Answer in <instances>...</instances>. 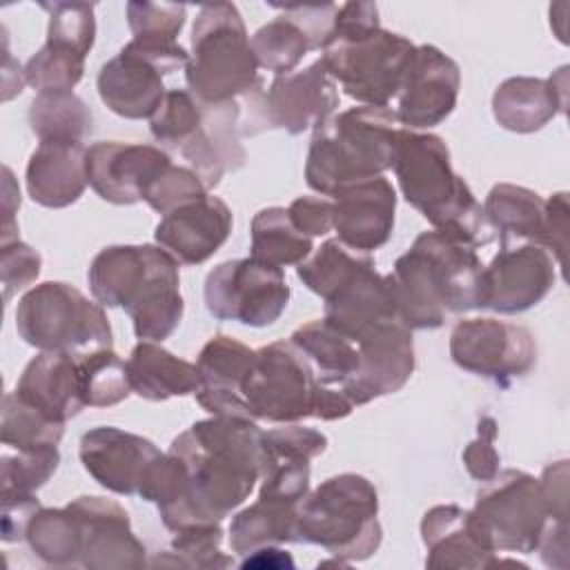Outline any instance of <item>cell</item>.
<instances>
[{
    "instance_id": "6da1fadb",
    "label": "cell",
    "mask_w": 570,
    "mask_h": 570,
    "mask_svg": "<svg viewBox=\"0 0 570 570\" xmlns=\"http://www.w3.org/2000/svg\"><path fill=\"white\" fill-rule=\"evenodd\" d=\"M169 452L185 468V488L176 503L158 510L178 532L220 523L261 481L263 430L249 416L214 414L180 432Z\"/></svg>"
},
{
    "instance_id": "7a4b0ae2",
    "label": "cell",
    "mask_w": 570,
    "mask_h": 570,
    "mask_svg": "<svg viewBox=\"0 0 570 570\" xmlns=\"http://www.w3.org/2000/svg\"><path fill=\"white\" fill-rule=\"evenodd\" d=\"M396 314L410 330H434L445 312L483 307V263L476 249L445 232L416 236L387 274Z\"/></svg>"
},
{
    "instance_id": "3957f363",
    "label": "cell",
    "mask_w": 570,
    "mask_h": 570,
    "mask_svg": "<svg viewBox=\"0 0 570 570\" xmlns=\"http://www.w3.org/2000/svg\"><path fill=\"white\" fill-rule=\"evenodd\" d=\"M178 261L160 245H109L87 272L94 298L122 307L140 341H165L183 318Z\"/></svg>"
},
{
    "instance_id": "277c9868",
    "label": "cell",
    "mask_w": 570,
    "mask_h": 570,
    "mask_svg": "<svg viewBox=\"0 0 570 570\" xmlns=\"http://www.w3.org/2000/svg\"><path fill=\"white\" fill-rule=\"evenodd\" d=\"M392 169L405 200L419 209L434 229L474 249L494 238L483 207L476 203L468 183L454 174L450 151L436 134L399 127Z\"/></svg>"
},
{
    "instance_id": "5b68a950",
    "label": "cell",
    "mask_w": 570,
    "mask_h": 570,
    "mask_svg": "<svg viewBox=\"0 0 570 570\" xmlns=\"http://www.w3.org/2000/svg\"><path fill=\"white\" fill-rule=\"evenodd\" d=\"M399 120L387 107H352L318 127L307 151L305 180L321 196L392 169Z\"/></svg>"
},
{
    "instance_id": "8992f818",
    "label": "cell",
    "mask_w": 570,
    "mask_h": 570,
    "mask_svg": "<svg viewBox=\"0 0 570 570\" xmlns=\"http://www.w3.org/2000/svg\"><path fill=\"white\" fill-rule=\"evenodd\" d=\"M243 399L254 421L269 423H296L309 416L336 421L354 410L343 392L321 385L314 365L292 341L254 350Z\"/></svg>"
},
{
    "instance_id": "52a82bcc",
    "label": "cell",
    "mask_w": 570,
    "mask_h": 570,
    "mask_svg": "<svg viewBox=\"0 0 570 570\" xmlns=\"http://www.w3.org/2000/svg\"><path fill=\"white\" fill-rule=\"evenodd\" d=\"M185 80L189 94L207 105L238 102L261 89L258 62L236 4L200 7L191 27Z\"/></svg>"
},
{
    "instance_id": "ba28073f",
    "label": "cell",
    "mask_w": 570,
    "mask_h": 570,
    "mask_svg": "<svg viewBox=\"0 0 570 570\" xmlns=\"http://www.w3.org/2000/svg\"><path fill=\"white\" fill-rule=\"evenodd\" d=\"M376 512L379 494L365 476H330L298 503L296 541L321 546L345 561L365 559L381 543Z\"/></svg>"
},
{
    "instance_id": "9c48e42d",
    "label": "cell",
    "mask_w": 570,
    "mask_h": 570,
    "mask_svg": "<svg viewBox=\"0 0 570 570\" xmlns=\"http://www.w3.org/2000/svg\"><path fill=\"white\" fill-rule=\"evenodd\" d=\"M16 330L40 352L82 354L111 347V325L102 305L60 281L40 283L18 301Z\"/></svg>"
},
{
    "instance_id": "30bf717a",
    "label": "cell",
    "mask_w": 570,
    "mask_h": 570,
    "mask_svg": "<svg viewBox=\"0 0 570 570\" xmlns=\"http://www.w3.org/2000/svg\"><path fill=\"white\" fill-rule=\"evenodd\" d=\"M414 56L416 47L407 38L381 27L361 38H332L321 62L350 98L387 107L401 94Z\"/></svg>"
},
{
    "instance_id": "8fae6325",
    "label": "cell",
    "mask_w": 570,
    "mask_h": 570,
    "mask_svg": "<svg viewBox=\"0 0 570 570\" xmlns=\"http://www.w3.org/2000/svg\"><path fill=\"white\" fill-rule=\"evenodd\" d=\"M470 514L492 552L523 554L537 550L541 532L548 519H552L539 479L521 470H503L485 481Z\"/></svg>"
},
{
    "instance_id": "7c38bea8",
    "label": "cell",
    "mask_w": 570,
    "mask_h": 570,
    "mask_svg": "<svg viewBox=\"0 0 570 570\" xmlns=\"http://www.w3.org/2000/svg\"><path fill=\"white\" fill-rule=\"evenodd\" d=\"M189 53L178 42H127L98 73L100 100L120 118H151L165 98L163 76L187 67Z\"/></svg>"
},
{
    "instance_id": "4fadbf2b",
    "label": "cell",
    "mask_w": 570,
    "mask_h": 570,
    "mask_svg": "<svg viewBox=\"0 0 570 570\" xmlns=\"http://www.w3.org/2000/svg\"><path fill=\"white\" fill-rule=\"evenodd\" d=\"M289 303V285L281 267L252 256L225 261L205 278V305L218 321L267 327Z\"/></svg>"
},
{
    "instance_id": "5bb4252c",
    "label": "cell",
    "mask_w": 570,
    "mask_h": 570,
    "mask_svg": "<svg viewBox=\"0 0 570 570\" xmlns=\"http://www.w3.org/2000/svg\"><path fill=\"white\" fill-rule=\"evenodd\" d=\"M483 214L501 236V247L534 243L546 247L563 272L568 249V194L543 200L537 191L510 183L490 189Z\"/></svg>"
},
{
    "instance_id": "9a60e30c",
    "label": "cell",
    "mask_w": 570,
    "mask_h": 570,
    "mask_svg": "<svg viewBox=\"0 0 570 570\" xmlns=\"http://www.w3.org/2000/svg\"><path fill=\"white\" fill-rule=\"evenodd\" d=\"M450 356L461 370L505 387L534 367L537 345L523 325L497 318H463L450 334Z\"/></svg>"
},
{
    "instance_id": "2e32d148",
    "label": "cell",
    "mask_w": 570,
    "mask_h": 570,
    "mask_svg": "<svg viewBox=\"0 0 570 570\" xmlns=\"http://www.w3.org/2000/svg\"><path fill=\"white\" fill-rule=\"evenodd\" d=\"M557 261L534 243L501 247L483 267V307L499 314H521L541 303L554 285Z\"/></svg>"
},
{
    "instance_id": "e0dca14e",
    "label": "cell",
    "mask_w": 570,
    "mask_h": 570,
    "mask_svg": "<svg viewBox=\"0 0 570 570\" xmlns=\"http://www.w3.org/2000/svg\"><path fill=\"white\" fill-rule=\"evenodd\" d=\"M87 183L107 203L134 205L171 165L167 151L142 142L100 140L87 149Z\"/></svg>"
},
{
    "instance_id": "ac0fdd59",
    "label": "cell",
    "mask_w": 570,
    "mask_h": 570,
    "mask_svg": "<svg viewBox=\"0 0 570 570\" xmlns=\"http://www.w3.org/2000/svg\"><path fill=\"white\" fill-rule=\"evenodd\" d=\"M338 107L336 82L327 76L321 58L301 71L276 76L256 111L258 125L301 134L318 127Z\"/></svg>"
},
{
    "instance_id": "d6986e66",
    "label": "cell",
    "mask_w": 570,
    "mask_h": 570,
    "mask_svg": "<svg viewBox=\"0 0 570 570\" xmlns=\"http://www.w3.org/2000/svg\"><path fill=\"white\" fill-rule=\"evenodd\" d=\"M78 525L85 568H136L145 566V546L131 532L129 514L111 499L78 497L67 503Z\"/></svg>"
},
{
    "instance_id": "ffe728a7",
    "label": "cell",
    "mask_w": 570,
    "mask_h": 570,
    "mask_svg": "<svg viewBox=\"0 0 570 570\" xmlns=\"http://www.w3.org/2000/svg\"><path fill=\"white\" fill-rule=\"evenodd\" d=\"M361 367L343 387L347 401L365 405L379 396L401 390L414 372L412 330L399 321H385L356 341Z\"/></svg>"
},
{
    "instance_id": "44dd1931",
    "label": "cell",
    "mask_w": 570,
    "mask_h": 570,
    "mask_svg": "<svg viewBox=\"0 0 570 570\" xmlns=\"http://www.w3.org/2000/svg\"><path fill=\"white\" fill-rule=\"evenodd\" d=\"M461 87L459 65L434 45L416 47L414 62L403 82L396 120L405 129H428L443 122L456 107Z\"/></svg>"
},
{
    "instance_id": "7402d4cb",
    "label": "cell",
    "mask_w": 570,
    "mask_h": 570,
    "mask_svg": "<svg viewBox=\"0 0 570 570\" xmlns=\"http://www.w3.org/2000/svg\"><path fill=\"white\" fill-rule=\"evenodd\" d=\"M85 470L116 494H138L140 485L163 454L149 439L114 425H100L80 436L78 448Z\"/></svg>"
},
{
    "instance_id": "603a6c76",
    "label": "cell",
    "mask_w": 570,
    "mask_h": 570,
    "mask_svg": "<svg viewBox=\"0 0 570 570\" xmlns=\"http://www.w3.org/2000/svg\"><path fill=\"white\" fill-rule=\"evenodd\" d=\"M232 223L229 207L218 196L203 194L163 214L154 238L180 265H200L227 240Z\"/></svg>"
},
{
    "instance_id": "cb8c5ba5",
    "label": "cell",
    "mask_w": 570,
    "mask_h": 570,
    "mask_svg": "<svg viewBox=\"0 0 570 570\" xmlns=\"http://www.w3.org/2000/svg\"><path fill=\"white\" fill-rule=\"evenodd\" d=\"M332 198L334 229L343 245L367 254L387 243L396 212V191L387 178L350 183Z\"/></svg>"
},
{
    "instance_id": "d4e9b609",
    "label": "cell",
    "mask_w": 570,
    "mask_h": 570,
    "mask_svg": "<svg viewBox=\"0 0 570 570\" xmlns=\"http://www.w3.org/2000/svg\"><path fill=\"white\" fill-rule=\"evenodd\" d=\"M203 105V118L196 131L178 149L189 169L205 183L207 189L216 187L227 171L245 165V149L240 145L243 125L238 120V102Z\"/></svg>"
},
{
    "instance_id": "484cf974",
    "label": "cell",
    "mask_w": 570,
    "mask_h": 570,
    "mask_svg": "<svg viewBox=\"0 0 570 570\" xmlns=\"http://www.w3.org/2000/svg\"><path fill=\"white\" fill-rule=\"evenodd\" d=\"M13 392L56 423H67L87 407L80 361L69 352H40L27 363Z\"/></svg>"
},
{
    "instance_id": "4316f807",
    "label": "cell",
    "mask_w": 570,
    "mask_h": 570,
    "mask_svg": "<svg viewBox=\"0 0 570 570\" xmlns=\"http://www.w3.org/2000/svg\"><path fill=\"white\" fill-rule=\"evenodd\" d=\"M252 358L254 350L232 336L218 334L209 338L196 361L198 390L194 394L200 407L212 414L249 416L243 399V381Z\"/></svg>"
},
{
    "instance_id": "83f0119b",
    "label": "cell",
    "mask_w": 570,
    "mask_h": 570,
    "mask_svg": "<svg viewBox=\"0 0 570 570\" xmlns=\"http://www.w3.org/2000/svg\"><path fill=\"white\" fill-rule=\"evenodd\" d=\"M568 102V67L550 78L517 76L503 80L492 96L494 120L517 134H530L548 125Z\"/></svg>"
},
{
    "instance_id": "f1b7e54d",
    "label": "cell",
    "mask_w": 570,
    "mask_h": 570,
    "mask_svg": "<svg viewBox=\"0 0 570 570\" xmlns=\"http://www.w3.org/2000/svg\"><path fill=\"white\" fill-rule=\"evenodd\" d=\"M392 318H399V314L390 278L381 276L374 269V263L358 269L345 285L325 298L323 321L352 341L363 338Z\"/></svg>"
},
{
    "instance_id": "f546056e",
    "label": "cell",
    "mask_w": 570,
    "mask_h": 570,
    "mask_svg": "<svg viewBox=\"0 0 570 570\" xmlns=\"http://www.w3.org/2000/svg\"><path fill=\"white\" fill-rule=\"evenodd\" d=\"M87 149L76 140H40L27 163V191L33 203L60 209L76 203L87 183Z\"/></svg>"
},
{
    "instance_id": "4dcf8cb0",
    "label": "cell",
    "mask_w": 570,
    "mask_h": 570,
    "mask_svg": "<svg viewBox=\"0 0 570 570\" xmlns=\"http://www.w3.org/2000/svg\"><path fill=\"white\" fill-rule=\"evenodd\" d=\"M421 537L430 568H485L494 563V552L483 543L470 510L454 503L430 508L421 521Z\"/></svg>"
},
{
    "instance_id": "1f68e13d",
    "label": "cell",
    "mask_w": 570,
    "mask_h": 570,
    "mask_svg": "<svg viewBox=\"0 0 570 570\" xmlns=\"http://www.w3.org/2000/svg\"><path fill=\"white\" fill-rule=\"evenodd\" d=\"M125 367L131 392L147 401H167L198 390L196 363L174 356L154 341H140Z\"/></svg>"
},
{
    "instance_id": "d6a6232c",
    "label": "cell",
    "mask_w": 570,
    "mask_h": 570,
    "mask_svg": "<svg viewBox=\"0 0 570 570\" xmlns=\"http://www.w3.org/2000/svg\"><path fill=\"white\" fill-rule=\"evenodd\" d=\"M289 341L309 358L323 387L343 392V387L361 367L356 341L336 332L321 318L294 330Z\"/></svg>"
},
{
    "instance_id": "836d02e7",
    "label": "cell",
    "mask_w": 570,
    "mask_h": 570,
    "mask_svg": "<svg viewBox=\"0 0 570 570\" xmlns=\"http://www.w3.org/2000/svg\"><path fill=\"white\" fill-rule=\"evenodd\" d=\"M298 503L258 494V499L240 510L229 523V546L238 554H247L263 546L296 541Z\"/></svg>"
},
{
    "instance_id": "e575fe53",
    "label": "cell",
    "mask_w": 570,
    "mask_h": 570,
    "mask_svg": "<svg viewBox=\"0 0 570 570\" xmlns=\"http://www.w3.org/2000/svg\"><path fill=\"white\" fill-rule=\"evenodd\" d=\"M314 249L309 236L301 234L285 207H265L252 220V258L285 267L301 265Z\"/></svg>"
},
{
    "instance_id": "d590c367",
    "label": "cell",
    "mask_w": 570,
    "mask_h": 570,
    "mask_svg": "<svg viewBox=\"0 0 570 570\" xmlns=\"http://www.w3.org/2000/svg\"><path fill=\"white\" fill-rule=\"evenodd\" d=\"M272 7L281 13L267 24H263L249 38V45L261 69L283 76L294 71V67L303 60L307 51H314V42L305 27L294 16H289L276 4Z\"/></svg>"
},
{
    "instance_id": "8d00e7d4",
    "label": "cell",
    "mask_w": 570,
    "mask_h": 570,
    "mask_svg": "<svg viewBox=\"0 0 570 570\" xmlns=\"http://www.w3.org/2000/svg\"><path fill=\"white\" fill-rule=\"evenodd\" d=\"M29 125L40 140L82 142L91 134L94 116L73 91L38 94L29 107Z\"/></svg>"
},
{
    "instance_id": "74e56055",
    "label": "cell",
    "mask_w": 570,
    "mask_h": 570,
    "mask_svg": "<svg viewBox=\"0 0 570 570\" xmlns=\"http://www.w3.org/2000/svg\"><path fill=\"white\" fill-rule=\"evenodd\" d=\"M370 263H374L372 256L350 249L338 238H334V240H325L314 256L309 254L296 267V274L309 292L318 294L325 301L341 285H345L358 269H363Z\"/></svg>"
},
{
    "instance_id": "f35d334b",
    "label": "cell",
    "mask_w": 570,
    "mask_h": 570,
    "mask_svg": "<svg viewBox=\"0 0 570 570\" xmlns=\"http://www.w3.org/2000/svg\"><path fill=\"white\" fill-rule=\"evenodd\" d=\"M24 539L31 550L47 563L71 566L78 563L80 541L78 525L69 508H40L29 521Z\"/></svg>"
},
{
    "instance_id": "ab89813d",
    "label": "cell",
    "mask_w": 570,
    "mask_h": 570,
    "mask_svg": "<svg viewBox=\"0 0 570 570\" xmlns=\"http://www.w3.org/2000/svg\"><path fill=\"white\" fill-rule=\"evenodd\" d=\"M65 423H56L24 403L16 392L2 399V445L13 450L58 448Z\"/></svg>"
},
{
    "instance_id": "60d3db41",
    "label": "cell",
    "mask_w": 570,
    "mask_h": 570,
    "mask_svg": "<svg viewBox=\"0 0 570 570\" xmlns=\"http://www.w3.org/2000/svg\"><path fill=\"white\" fill-rule=\"evenodd\" d=\"M85 403L89 407H109L131 394L125 361L111 350H91L78 354Z\"/></svg>"
},
{
    "instance_id": "b9f144b4",
    "label": "cell",
    "mask_w": 570,
    "mask_h": 570,
    "mask_svg": "<svg viewBox=\"0 0 570 570\" xmlns=\"http://www.w3.org/2000/svg\"><path fill=\"white\" fill-rule=\"evenodd\" d=\"M82 73L85 56L56 42H45L24 65V82L38 94L71 91Z\"/></svg>"
},
{
    "instance_id": "7bdbcfd3",
    "label": "cell",
    "mask_w": 570,
    "mask_h": 570,
    "mask_svg": "<svg viewBox=\"0 0 570 570\" xmlns=\"http://www.w3.org/2000/svg\"><path fill=\"white\" fill-rule=\"evenodd\" d=\"M0 481H2V499L4 497H27L42 488L49 476L58 470L60 452L58 448L47 450H16L2 452L0 459Z\"/></svg>"
},
{
    "instance_id": "ee69618b",
    "label": "cell",
    "mask_w": 570,
    "mask_h": 570,
    "mask_svg": "<svg viewBox=\"0 0 570 570\" xmlns=\"http://www.w3.org/2000/svg\"><path fill=\"white\" fill-rule=\"evenodd\" d=\"M200 100H196L189 89H171L149 118V131L158 142L180 149L200 125Z\"/></svg>"
},
{
    "instance_id": "f6af8a7d",
    "label": "cell",
    "mask_w": 570,
    "mask_h": 570,
    "mask_svg": "<svg viewBox=\"0 0 570 570\" xmlns=\"http://www.w3.org/2000/svg\"><path fill=\"white\" fill-rule=\"evenodd\" d=\"M49 13L47 42H56L87 56L96 40L94 2H42Z\"/></svg>"
},
{
    "instance_id": "bcb514c9",
    "label": "cell",
    "mask_w": 570,
    "mask_h": 570,
    "mask_svg": "<svg viewBox=\"0 0 570 570\" xmlns=\"http://www.w3.org/2000/svg\"><path fill=\"white\" fill-rule=\"evenodd\" d=\"M187 7L171 2H127V24L134 40L167 45L185 27Z\"/></svg>"
},
{
    "instance_id": "7dc6e473",
    "label": "cell",
    "mask_w": 570,
    "mask_h": 570,
    "mask_svg": "<svg viewBox=\"0 0 570 570\" xmlns=\"http://www.w3.org/2000/svg\"><path fill=\"white\" fill-rule=\"evenodd\" d=\"M223 530L220 523L214 525H196L187 530H178L171 541V550L176 559L174 566H196V568H223L229 566L232 559L220 552Z\"/></svg>"
},
{
    "instance_id": "c3c4849f",
    "label": "cell",
    "mask_w": 570,
    "mask_h": 570,
    "mask_svg": "<svg viewBox=\"0 0 570 570\" xmlns=\"http://www.w3.org/2000/svg\"><path fill=\"white\" fill-rule=\"evenodd\" d=\"M207 194L205 183L189 167L169 165L145 191L142 200L158 214H167L185 200Z\"/></svg>"
},
{
    "instance_id": "681fc988",
    "label": "cell",
    "mask_w": 570,
    "mask_h": 570,
    "mask_svg": "<svg viewBox=\"0 0 570 570\" xmlns=\"http://www.w3.org/2000/svg\"><path fill=\"white\" fill-rule=\"evenodd\" d=\"M40 254L31 249L22 240H9L2 243L0 249V272H2V285H4V301L11 298L13 292L31 285L40 274Z\"/></svg>"
},
{
    "instance_id": "f907efd6",
    "label": "cell",
    "mask_w": 570,
    "mask_h": 570,
    "mask_svg": "<svg viewBox=\"0 0 570 570\" xmlns=\"http://www.w3.org/2000/svg\"><path fill=\"white\" fill-rule=\"evenodd\" d=\"M499 428L492 416H481L476 425V439L470 441L463 450V463L472 479L490 481L499 472V452L494 448Z\"/></svg>"
},
{
    "instance_id": "816d5d0a",
    "label": "cell",
    "mask_w": 570,
    "mask_h": 570,
    "mask_svg": "<svg viewBox=\"0 0 570 570\" xmlns=\"http://www.w3.org/2000/svg\"><path fill=\"white\" fill-rule=\"evenodd\" d=\"M287 214L292 225L309 238L325 236L334 229V205L327 198L301 196L287 207Z\"/></svg>"
},
{
    "instance_id": "f5cc1de1",
    "label": "cell",
    "mask_w": 570,
    "mask_h": 570,
    "mask_svg": "<svg viewBox=\"0 0 570 570\" xmlns=\"http://www.w3.org/2000/svg\"><path fill=\"white\" fill-rule=\"evenodd\" d=\"M376 29H381V20L374 2H345L336 11L332 38H361Z\"/></svg>"
},
{
    "instance_id": "db71d44e",
    "label": "cell",
    "mask_w": 570,
    "mask_h": 570,
    "mask_svg": "<svg viewBox=\"0 0 570 570\" xmlns=\"http://www.w3.org/2000/svg\"><path fill=\"white\" fill-rule=\"evenodd\" d=\"M541 492L552 519L568 521V461L561 459L548 465L539 479Z\"/></svg>"
},
{
    "instance_id": "11a10c76",
    "label": "cell",
    "mask_w": 570,
    "mask_h": 570,
    "mask_svg": "<svg viewBox=\"0 0 570 570\" xmlns=\"http://www.w3.org/2000/svg\"><path fill=\"white\" fill-rule=\"evenodd\" d=\"M40 501L36 494L27 497H4L2 499V539L18 541L27 534L29 521L40 510Z\"/></svg>"
},
{
    "instance_id": "9f6ffc18",
    "label": "cell",
    "mask_w": 570,
    "mask_h": 570,
    "mask_svg": "<svg viewBox=\"0 0 570 570\" xmlns=\"http://www.w3.org/2000/svg\"><path fill=\"white\" fill-rule=\"evenodd\" d=\"M240 568H274V570H278V568H294V561L285 550L263 546V548L252 550V554L240 563Z\"/></svg>"
}]
</instances>
